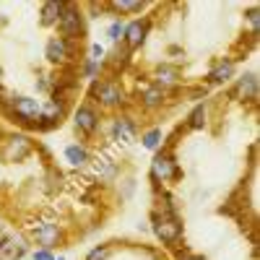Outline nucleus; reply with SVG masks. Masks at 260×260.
Masks as SVG:
<instances>
[{"label":"nucleus","mask_w":260,"mask_h":260,"mask_svg":"<svg viewBox=\"0 0 260 260\" xmlns=\"http://www.w3.org/2000/svg\"><path fill=\"white\" fill-rule=\"evenodd\" d=\"M138 138V122L130 115H120L112 120V141L117 143H133Z\"/></svg>","instance_id":"13"},{"label":"nucleus","mask_w":260,"mask_h":260,"mask_svg":"<svg viewBox=\"0 0 260 260\" xmlns=\"http://www.w3.org/2000/svg\"><path fill=\"white\" fill-rule=\"evenodd\" d=\"M65 112H68V107H65V99H47L45 104H42V112H39V120H37V127L39 130H50V127H57L60 120L65 117Z\"/></svg>","instance_id":"8"},{"label":"nucleus","mask_w":260,"mask_h":260,"mask_svg":"<svg viewBox=\"0 0 260 260\" xmlns=\"http://www.w3.org/2000/svg\"><path fill=\"white\" fill-rule=\"evenodd\" d=\"M55 260H65V257H62V255H57V257H55Z\"/></svg>","instance_id":"32"},{"label":"nucleus","mask_w":260,"mask_h":260,"mask_svg":"<svg viewBox=\"0 0 260 260\" xmlns=\"http://www.w3.org/2000/svg\"><path fill=\"white\" fill-rule=\"evenodd\" d=\"M31 260H55V255H52V250H37L31 255Z\"/></svg>","instance_id":"31"},{"label":"nucleus","mask_w":260,"mask_h":260,"mask_svg":"<svg viewBox=\"0 0 260 260\" xmlns=\"http://www.w3.org/2000/svg\"><path fill=\"white\" fill-rule=\"evenodd\" d=\"M234 78V60L232 57H224V60H219L216 62V68L208 73V83H226V81H232Z\"/></svg>","instance_id":"16"},{"label":"nucleus","mask_w":260,"mask_h":260,"mask_svg":"<svg viewBox=\"0 0 260 260\" xmlns=\"http://www.w3.org/2000/svg\"><path fill=\"white\" fill-rule=\"evenodd\" d=\"M31 237H34V242L39 245V250H52V247L65 242L62 229L57 224H52V221H37V226L31 229Z\"/></svg>","instance_id":"6"},{"label":"nucleus","mask_w":260,"mask_h":260,"mask_svg":"<svg viewBox=\"0 0 260 260\" xmlns=\"http://www.w3.org/2000/svg\"><path fill=\"white\" fill-rule=\"evenodd\" d=\"M110 255H112L110 245H99V247H94L89 255H86V260H110Z\"/></svg>","instance_id":"27"},{"label":"nucleus","mask_w":260,"mask_h":260,"mask_svg":"<svg viewBox=\"0 0 260 260\" xmlns=\"http://www.w3.org/2000/svg\"><path fill=\"white\" fill-rule=\"evenodd\" d=\"M127 60H130V50H127V47L122 45V42H120V45L115 47V52H112L110 57H107V60H104V65H112V68H115V71H117V68L122 71V68H125V65H127Z\"/></svg>","instance_id":"21"},{"label":"nucleus","mask_w":260,"mask_h":260,"mask_svg":"<svg viewBox=\"0 0 260 260\" xmlns=\"http://www.w3.org/2000/svg\"><path fill=\"white\" fill-rule=\"evenodd\" d=\"M91 172L99 177V182H110V180L117 175V167H115V161H110V159H96V161L91 164Z\"/></svg>","instance_id":"20"},{"label":"nucleus","mask_w":260,"mask_h":260,"mask_svg":"<svg viewBox=\"0 0 260 260\" xmlns=\"http://www.w3.org/2000/svg\"><path fill=\"white\" fill-rule=\"evenodd\" d=\"M65 161H71L73 167H86L91 159H89V151H86V146L71 143V146H65Z\"/></svg>","instance_id":"19"},{"label":"nucleus","mask_w":260,"mask_h":260,"mask_svg":"<svg viewBox=\"0 0 260 260\" xmlns=\"http://www.w3.org/2000/svg\"><path fill=\"white\" fill-rule=\"evenodd\" d=\"M86 60H91V62H104V60H107L104 47H102V45H91V47H89V57H86Z\"/></svg>","instance_id":"29"},{"label":"nucleus","mask_w":260,"mask_h":260,"mask_svg":"<svg viewBox=\"0 0 260 260\" xmlns=\"http://www.w3.org/2000/svg\"><path fill=\"white\" fill-rule=\"evenodd\" d=\"M180 81V68L177 65H169V62H161L159 68L154 71V86H159V89H169V86H177Z\"/></svg>","instance_id":"15"},{"label":"nucleus","mask_w":260,"mask_h":260,"mask_svg":"<svg viewBox=\"0 0 260 260\" xmlns=\"http://www.w3.org/2000/svg\"><path fill=\"white\" fill-rule=\"evenodd\" d=\"M148 18H136V21H130V24H125V34H122V45L133 52L138 47L146 45V39H148Z\"/></svg>","instance_id":"11"},{"label":"nucleus","mask_w":260,"mask_h":260,"mask_svg":"<svg viewBox=\"0 0 260 260\" xmlns=\"http://www.w3.org/2000/svg\"><path fill=\"white\" fill-rule=\"evenodd\" d=\"M141 141H143V148H148V151H156V148L161 146V141H164L161 127H151V130H146V133L141 136Z\"/></svg>","instance_id":"23"},{"label":"nucleus","mask_w":260,"mask_h":260,"mask_svg":"<svg viewBox=\"0 0 260 260\" xmlns=\"http://www.w3.org/2000/svg\"><path fill=\"white\" fill-rule=\"evenodd\" d=\"M91 99H96L102 107H107V110H117V107H125L127 104L125 89H122L117 81H112V78L94 81L91 83Z\"/></svg>","instance_id":"2"},{"label":"nucleus","mask_w":260,"mask_h":260,"mask_svg":"<svg viewBox=\"0 0 260 260\" xmlns=\"http://www.w3.org/2000/svg\"><path fill=\"white\" fill-rule=\"evenodd\" d=\"M203 125H206V104H198L190 112V117H187V127L190 130H201Z\"/></svg>","instance_id":"24"},{"label":"nucleus","mask_w":260,"mask_h":260,"mask_svg":"<svg viewBox=\"0 0 260 260\" xmlns=\"http://www.w3.org/2000/svg\"><path fill=\"white\" fill-rule=\"evenodd\" d=\"M110 8L117 13H138L146 8V3L143 0H115V3H110Z\"/></svg>","instance_id":"22"},{"label":"nucleus","mask_w":260,"mask_h":260,"mask_svg":"<svg viewBox=\"0 0 260 260\" xmlns=\"http://www.w3.org/2000/svg\"><path fill=\"white\" fill-rule=\"evenodd\" d=\"M151 232L154 237L161 242V245H177L180 237H182V221L180 216H167V213H159L154 211L151 213Z\"/></svg>","instance_id":"1"},{"label":"nucleus","mask_w":260,"mask_h":260,"mask_svg":"<svg viewBox=\"0 0 260 260\" xmlns=\"http://www.w3.org/2000/svg\"><path fill=\"white\" fill-rule=\"evenodd\" d=\"M175 255H177V260H206L203 255H195V252H190L187 247H182V250H175Z\"/></svg>","instance_id":"30"},{"label":"nucleus","mask_w":260,"mask_h":260,"mask_svg":"<svg viewBox=\"0 0 260 260\" xmlns=\"http://www.w3.org/2000/svg\"><path fill=\"white\" fill-rule=\"evenodd\" d=\"M167 102V91L159 89V86H146V89L141 91V104L146 107V110H159V107Z\"/></svg>","instance_id":"17"},{"label":"nucleus","mask_w":260,"mask_h":260,"mask_svg":"<svg viewBox=\"0 0 260 260\" xmlns=\"http://www.w3.org/2000/svg\"><path fill=\"white\" fill-rule=\"evenodd\" d=\"M11 112L21 122H34L37 125L39 112H42V102L37 96H13L11 99Z\"/></svg>","instance_id":"10"},{"label":"nucleus","mask_w":260,"mask_h":260,"mask_svg":"<svg viewBox=\"0 0 260 260\" xmlns=\"http://www.w3.org/2000/svg\"><path fill=\"white\" fill-rule=\"evenodd\" d=\"M99 112H96V107L89 104V102H83L78 104V110L73 112V125L81 136H94L96 130H99Z\"/></svg>","instance_id":"7"},{"label":"nucleus","mask_w":260,"mask_h":260,"mask_svg":"<svg viewBox=\"0 0 260 260\" xmlns=\"http://www.w3.org/2000/svg\"><path fill=\"white\" fill-rule=\"evenodd\" d=\"M177 177H180V167H177L175 156H172L169 151H159V154L151 159V180L159 185V182H172Z\"/></svg>","instance_id":"4"},{"label":"nucleus","mask_w":260,"mask_h":260,"mask_svg":"<svg viewBox=\"0 0 260 260\" xmlns=\"http://www.w3.org/2000/svg\"><path fill=\"white\" fill-rule=\"evenodd\" d=\"M83 11L73 3H65V11L57 21V31L62 39H68V42H78L83 37Z\"/></svg>","instance_id":"3"},{"label":"nucleus","mask_w":260,"mask_h":260,"mask_svg":"<svg viewBox=\"0 0 260 260\" xmlns=\"http://www.w3.org/2000/svg\"><path fill=\"white\" fill-rule=\"evenodd\" d=\"M232 96L240 99V102H255L257 99V76L255 73L240 76V78H237V83H234Z\"/></svg>","instance_id":"14"},{"label":"nucleus","mask_w":260,"mask_h":260,"mask_svg":"<svg viewBox=\"0 0 260 260\" xmlns=\"http://www.w3.org/2000/svg\"><path fill=\"white\" fill-rule=\"evenodd\" d=\"M83 78H89V81H99L102 71H104V62H91V60H83Z\"/></svg>","instance_id":"25"},{"label":"nucleus","mask_w":260,"mask_h":260,"mask_svg":"<svg viewBox=\"0 0 260 260\" xmlns=\"http://www.w3.org/2000/svg\"><path fill=\"white\" fill-rule=\"evenodd\" d=\"M73 47H76V42H68L62 37H50L47 47H45V57L55 65H65L73 60Z\"/></svg>","instance_id":"12"},{"label":"nucleus","mask_w":260,"mask_h":260,"mask_svg":"<svg viewBox=\"0 0 260 260\" xmlns=\"http://www.w3.org/2000/svg\"><path fill=\"white\" fill-rule=\"evenodd\" d=\"M31 138L24 136V133H13L3 141V148H0V156H3V161H24L29 154H31Z\"/></svg>","instance_id":"5"},{"label":"nucleus","mask_w":260,"mask_h":260,"mask_svg":"<svg viewBox=\"0 0 260 260\" xmlns=\"http://www.w3.org/2000/svg\"><path fill=\"white\" fill-rule=\"evenodd\" d=\"M26 252H29V240L24 234L0 232V260H21Z\"/></svg>","instance_id":"9"},{"label":"nucleus","mask_w":260,"mask_h":260,"mask_svg":"<svg viewBox=\"0 0 260 260\" xmlns=\"http://www.w3.org/2000/svg\"><path fill=\"white\" fill-rule=\"evenodd\" d=\"M65 11V3H60V0H47L45 6H42V26H57V21Z\"/></svg>","instance_id":"18"},{"label":"nucleus","mask_w":260,"mask_h":260,"mask_svg":"<svg viewBox=\"0 0 260 260\" xmlns=\"http://www.w3.org/2000/svg\"><path fill=\"white\" fill-rule=\"evenodd\" d=\"M247 24H250V29H252V39H257V29H260V11L252 6L250 11H247Z\"/></svg>","instance_id":"28"},{"label":"nucleus","mask_w":260,"mask_h":260,"mask_svg":"<svg viewBox=\"0 0 260 260\" xmlns=\"http://www.w3.org/2000/svg\"><path fill=\"white\" fill-rule=\"evenodd\" d=\"M122 34H125V24L120 18H115L112 24H110V29H107V39L112 42V45H120L122 42Z\"/></svg>","instance_id":"26"},{"label":"nucleus","mask_w":260,"mask_h":260,"mask_svg":"<svg viewBox=\"0 0 260 260\" xmlns=\"http://www.w3.org/2000/svg\"><path fill=\"white\" fill-rule=\"evenodd\" d=\"M0 226H3V224H0Z\"/></svg>","instance_id":"33"}]
</instances>
